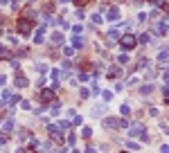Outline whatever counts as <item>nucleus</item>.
<instances>
[{"label": "nucleus", "mask_w": 169, "mask_h": 153, "mask_svg": "<svg viewBox=\"0 0 169 153\" xmlns=\"http://www.w3.org/2000/svg\"><path fill=\"white\" fill-rule=\"evenodd\" d=\"M129 137H140L142 142H149L147 133H144V128H142V124H135V126H131V128H129Z\"/></svg>", "instance_id": "nucleus-1"}, {"label": "nucleus", "mask_w": 169, "mask_h": 153, "mask_svg": "<svg viewBox=\"0 0 169 153\" xmlns=\"http://www.w3.org/2000/svg\"><path fill=\"white\" fill-rule=\"evenodd\" d=\"M138 43H140V41H138L135 36H131V34H124V36H122V47H124V50H133Z\"/></svg>", "instance_id": "nucleus-2"}, {"label": "nucleus", "mask_w": 169, "mask_h": 153, "mask_svg": "<svg viewBox=\"0 0 169 153\" xmlns=\"http://www.w3.org/2000/svg\"><path fill=\"white\" fill-rule=\"evenodd\" d=\"M18 32H21L23 36H27L32 32V23L27 21V18H21V21H18Z\"/></svg>", "instance_id": "nucleus-3"}, {"label": "nucleus", "mask_w": 169, "mask_h": 153, "mask_svg": "<svg viewBox=\"0 0 169 153\" xmlns=\"http://www.w3.org/2000/svg\"><path fill=\"white\" fill-rule=\"evenodd\" d=\"M108 76H110V79H120V76H122V68H120V65H110V68H108Z\"/></svg>", "instance_id": "nucleus-4"}, {"label": "nucleus", "mask_w": 169, "mask_h": 153, "mask_svg": "<svg viewBox=\"0 0 169 153\" xmlns=\"http://www.w3.org/2000/svg\"><path fill=\"white\" fill-rule=\"evenodd\" d=\"M106 16H108V21H120V9L117 7H110Z\"/></svg>", "instance_id": "nucleus-5"}, {"label": "nucleus", "mask_w": 169, "mask_h": 153, "mask_svg": "<svg viewBox=\"0 0 169 153\" xmlns=\"http://www.w3.org/2000/svg\"><path fill=\"white\" fill-rule=\"evenodd\" d=\"M0 61H12V52L7 47H0Z\"/></svg>", "instance_id": "nucleus-6"}, {"label": "nucleus", "mask_w": 169, "mask_h": 153, "mask_svg": "<svg viewBox=\"0 0 169 153\" xmlns=\"http://www.w3.org/2000/svg\"><path fill=\"white\" fill-rule=\"evenodd\" d=\"M41 99H43V101H52V99H54V92H52V90H48V88H45V90L41 92Z\"/></svg>", "instance_id": "nucleus-7"}, {"label": "nucleus", "mask_w": 169, "mask_h": 153, "mask_svg": "<svg viewBox=\"0 0 169 153\" xmlns=\"http://www.w3.org/2000/svg\"><path fill=\"white\" fill-rule=\"evenodd\" d=\"M52 43H54V45H61V43H63V34H61V32H54V34H52Z\"/></svg>", "instance_id": "nucleus-8"}, {"label": "nucleus", "mask_w": 169, "mask_h": 153, "mask_svg": "<svg viewBox=\"0 0 169 153\" xmlns=\"http://www.w3.org/2000/svg\"><path fill=\"white\" fill-rule=\"evenodd\" d=\"M0 101H2V104H12V101H14L12 92H9V90H5V92H2V97H0Z\"/></svg>", "instance_id": "nucleus-9"}, {"label": "nucleus", "mask_w": 169, "mask_h": 153, "mask_svg": "<svg viewBox=\"0 0 169 153\" xmlns=\"http://www.w3.org/2000/svg\"><path fill=\"white\" fill-rule=\"evenodd\" d=\"M158 61H160V63H167V61H169V50H160V54H158Z\"/></svg>", "instance_id": "nucleus-10"}, {"label": "nucleus", "mask_w": 169, "mask_h": 153, "mask_svg": "<svg viewBox=\"0 0 169 153\" xmlns=\"http://www.w3.org/2000/svg\"><path fill=\"white\" fill-rule=\"evenodd\" d=\"M27 83H30V81H27L23 74H18V76H16V86H18V88H25Z\"/></svg>", "instance_id": "nucleus-11"}, {"label": "nucleus", "mask_w": 169, "mask_h": 153, "mask_svg": "<svg viewBox=\"0 0 169 153\" xmlns=\"http://www.w3.org/2000/svg\"><path fill=\"white\" fill-rule=\"evenodd\" d=\"M117 36H120V32H117V30H110V32H108V45L115 43V38H117Z\"/></svg>", "instance_id": "nucleus-12"}, {"label": "nucleus", "mask_w": 169, "mask_h": 153, "mask_svg": "<svg viewBox=\"0 0 169 153\" xmlns=\"http://www.w3.org/2000/svg\"><path fill=\"white\" fill-rule=\"evenodd\" d=\"M83 45V38L81 36H72V47H81Z\"/></svg>", "instance_id": "nucleus-13"}, {"label": "nucleus", "mask_w": 169, "mask_h": 153, "mask_svg": "<svg viewBox=\"0 0 169 153\" xmlns=\"http://www.w3.org/2000/svg\"><path fill=\"white\" fill-rule=\"evenodd\" d=\"M140 92H142V95H151V92H153V86L147 83V86H142V90H140Z\"/></svg>", "instance_id": "nucleus-14"}, {"label": "nucleus", "mask_w": 169, "mask_h": 153, "mask_svg": "<svg viewBox=\"0 0 169 153\" xmlns=\"http://www.w3.org/2000/svg\"><path fill=\"white\" fill-rule=\"evenodd\" d=\"M34 43H43V27L34 34Z\"/></svg>", "instance_id": "nucleus-15"}, {"label": "nucleus", "mask_w": 169, "mask_h": 153, "mask_svg": "<svg viewBox=\"0 0 169 153\" xmlns=\"http://www.w3.org/2000/svg\"><path fill=\"white\" fill-rule=\"evenodd\" d=\"M12 128H14V119H7V122L2 124V131L7 133V131H12Z\"/></svg>", "instance_id": "nucleus-16"}, {"label": "nucleus", "mask_w": 169, "mask_h": 153, "mask_svg": "<svg viewBox=\"0 0 169 153\" xmlns=\"http://www.w3.org/2000/svg\"><path fill=\"white\" fill-rule=\"evenodd\" d=\"M117 63H120V65H126V63H129V56H126V54H120V56H117Z\"/></svg>", "instance_id": "nucleus-17"}, {"label": "nucleus", "mask_w": 169, "mask_h": 153, "mask_svg": "<svg viewBox=\"0 0 169 153\" xmlns=\"http://www.w3.org/2000/svg\"><path fill=\"white\" fill-rule=\"evenodd\" d=\"M149 41H151V34H142L140 36V43H149Z\"/></svg>", "instance_id": "nucleus-18"}, {"label": "nucleus", "mask_w": 169, "mask_h": 153, "mask_svg": "<svg viewBox=\"0 0 169 153\" xmlns=\"http://www.w3.org/2000/svg\"><path fill=\"white\" fill-rule=\"evenodd\" d=\"M79 97H83V99H86V97H90V92H88V88H81V90H79Z\"/></svg>", "instance_id": "nucleus-19"}, {"label": "nucleus", "mask_w": 169, "mask_h": 153, "mask_svg": "<svg viewBox=\"0 0 169 153\" xmlns=\"http://www.w3.org/2000/svg\"><path fill=\"white\" fill-rule=\"evenodd\" d=\"M63 54H65V56H72V54H74V47H72V45H70V47H65Z\"/></svg>", "instance_id": "nucleus-20"}, {"label": "nucleus", "mask_w": 169, "mask_h": 153, "mask_svg": "<svg viewBox=\"0 0 169 153\" xmlns=\"http://www.w3.org/2000/svg\"><path fill=\"white\" fill-rule=\"evenodd\" d=\"M101 95H104V101H110V99H113V92H110V90H106V92H101Z\"/></svg>", "instance_id": "nucleus-21"}, {"label": "nucleus", "mask_w": 169, "mask_h": 153, "mask_svg": "<svg viewBox=\"0 0 169 153\" xmlns=\"http://www.w3.org/2000/svg\"><path fill=\"white\" fill-rule=\"evenodd\" d=\"M18 140H21V142H25V140H30V133H25V131H23L21 135H18Z\"/></svg>", "instance_id": "nucleus-22"}, {"label": "nucleus", "mask_w": 169, "mask_h": 153, "mask_svg": "<svg viewBox=\"0 0 169 153\" xmlns=\"http://www.w3.org/2000/svg\"><path fill=\"white\" fill-rule=\"evenodd\" d=\"M92 23L99 25V23H101V16H99V14H92Z\"/></svg>", "instance_id": "nucleus-23"}, {"label": "nucleus", "mask_w": 169, "mask_h": 153, "mask_svg": "<svg viewBox=\"0 0 169 153\" xmlns=\"http://www.w3.org/2000/svg\"><path fill=\"white\" fill-rule=\"evenodd\" d=\"M59 76H61V70H52V79L54 81H59Z\"/></svg>", "instance_id": "nucleus-24"}, {"label": "nucleus", "mask_w": 169, "mask_h": 153, "mask_svg": "<svg viewBox=\"0 0 169 153\" xmlns=\"http://www.w3.org/2000/svg\"><path fill=\"white\" fill-rule=\"evenodd\" d=\"M90 133H92V128H88V126H86V128L81 131V135H83V137H90Z\"/></svg>", "instance_id": "nucleus-25"}, {"label": "nucleus", "mask_w": 169, "mask_h": 153, "mask_svg": "<svg viewBox=\"0 0 169 153\" xmlns=\"http://www.w3.org/2000/svg\"><path fill=\"white\" fill-rule=\"evenodd\" d=\"M162 97L169 101V86H165V88H162Z\"/></svg>", "instance_id": "nucleus-26"}, {"label": "nucleus", "mask_w": 169, "mask_h": 153, "mask_svg": "<svg viewBox=\"0 0 169 153\" xmlns=\"http://www.w3.org/2000/svg\"><path fill=\"white\" fill-rule=\"evenodd\" d=\"M79 79H81V81H88V79H90V74H88V72H81V74H79Z\"/></svg>", "instance_id": "nucleus-27"}, {"label": "nucleus", "mask_w": 169, "mask_h": 153, "mask_svg": "<svg viewBox=\"0 0 169 153\" xmlns=\"http://www.w3.org/2000/svg\"><path fill=\"white\" fill-rule=\"evenodd\" d=\"M126 149H131V151H138V144H135V142H129V144H126Z\"/></svg>", "instance_id": "nucleus-28"}, {"label": "nucleus", "mask_w": 169, "mask_h": 153, "mask_svg": "<svg viewBox=\"0 0 169 153\" xmlns=\"http://www.w3.org/2000/svg\"><path fill=\"white\" fill-rule=\"evenodd\" d=\"M149 115H151V117H158L160 113H158V108H149Z\"/></svg>", "instance_id": "nucleus-29"}, {"label": "nucleus", "mask_w": 169, "mask_h": 153, "mask_svg": "<svg viewBox=\"0 0 169 153\" xmlns=\"http://www.w3.org/2000/svg\"><path fill=\"white\" fill-rule=\"evenodd\" d=\"M72 124H77V126L81 124V117H79V115H74V117H72Z\"/></svg>", "instance_id": "nucleus-30"}, {"label": "nucleus", "mask_w": 169, "mask_h": 153, "mask_svg": "<svg viewBox=\"0 0 169 153\" xmlns=\"http://www.w3.org/2000/svg\"><path fill=\"white\" fill-rule=\"evenodd\" d=\"M74 140H77V137H74V133H70V135H68V144H74Z\"/></svg>", "instance_id": "nucleus-31"}, {"label": "nucleus", "mask_w": 169, "mask_h": 153, "mask_svg": "<svg viewBox=\"0 0 169 153\" xmlns=\"http://www.w3.org/2000/svg\"><path fill=\"white\" fill-rule=\"evenodd\" d=\"M160 128H162V131L167 133V135H169V124H165V122H162V124H160Z\"/></svg>", "instance_id": "nucleus-32"}, {"label": "nucleus", "mask_w": 169, "mask_h": 153, "mask_svg": "<svg viewBox=\"0 0 169 153\" xmlns=\"http://www.w3.org/2000/svg\"><path fill=\"white\" fill-rule=\"evenodd\" d=\"M149 2H151V5H160V7H162V5H165V0H149Z\"/></svg>", "instance_id": "nucleus-33"}, {"label": "nucleus", "mask_w": 169, "mask_h": 153, "mask_svg": "<svg viewBox=\"0 0 169 153\" xmlns=\"http://www.w3.org/2000/svg\"><path fill=\"white\" fill-rule=\"evenodd\" d=\"M5 83H7V76H5V74H0V86H5Z\"/></svg>", "instance_id": "nucleus-34"}, {"label": "nucleus", "mask_w": 169, "mask_h": 153, "mask_svg": "<svg viewBox=\"0 0 169 153\" xmlns=\"http://www.w3.org/2000/svg\"><path fill=\"white\" fill-rule=\"evenodd\" d=\"M160 151H162V153H169V144H162V146H160Z\"/></svg>", "instance_id": "nucleus-35"}, {"label": "nucleus", "mask_w": 169, "mask_h": 153, "mask_svg": "<svg viewBox=\"0 0 169 153\" xmlns=\"http://www.w3.org/2000/svg\"><path fill=\"white\" fill-rule=\"evenodd\" d=\"M86 2H88V0H74V5H79V7H81V5H86Z\"/></svg>", "instance_id": "nucleus-36"}, {"label": "nucleus", "mask_w": 169, "mask_h": 153, "mask_svg": "<svg viewBox=\"0 0 169 153\" xmlns=\"http://www.w3.org/2000/svg\"><path fill=\"white\" fill-rule=\"evenodd\" d=\"M86 153H97V149H95V146H88V149H86Z\"/></svg>", "instance_id": "nucleus-37"}, {"label": "nucleus", "mask_w": 169, "mask_h": 153, "mask_svg": "<svg viewBox=\"0 0 169 153\" xmlns=\"http://www.w3.org/2000/svg\"><path fill=\"white\" fill-rule=\"evenodd\" d=\"M41 153H52V149H50V146H43V149H41Z\"/></svg>", "instance_id": "nucleus-38"}, {"label": "nucleus", "mask_w": 169, "mask_h": 153, "mask_svg": "<svg viewBox=\"0 0 169 153\" xmlns=\"http://www.w3.org/2000/svg\"><path fill=\"white\" fill-rule=\"evenodd\" d=\"M7 142V135H0V144H5Z\"/></svg>", "instance_id": "nucleus-39"}, {"label": "nucleus", "mask_w": 169, "mask_h": 153, "mask_svg": "<svg viewBox=\"0 0 169 153\" xmlns=\"http://www.w3.org/2000/svg\"><path fill=\"white\" fill-rule=\"evenodd\" d=\"M18 153H25V151H23V149H18Z\"/></svg>", "instance_id": "nucleus-40"}, {"label": "nucleus", "mask_w": 169, "mask_h": 153, "mask_svg": "<svg viewBox=\"0 0 169 153\" xmlns=\"http://www.w3.org/2000/svg\"><path fill=\"white\" fill-rule=\"evenodd\" d=\"M72 153H79V151H72Z\"/></svg>", "instance_id": "nucleus-41"}, {"label": "nucleus", "mask_w": 169, "mask_h": 153, "mask_svg": "<svg viewBox=\"0 0 169 153\" xmlns=\"http://www.w3.org/2000/svg\"><path fill=\"white\" fill-rule=\"evenodd\" d=\"M120 2H122V0H120Z\"/></svg>", "instance_id": "nucleus-42"}]
</instances>
